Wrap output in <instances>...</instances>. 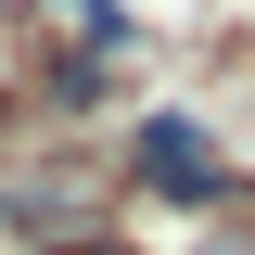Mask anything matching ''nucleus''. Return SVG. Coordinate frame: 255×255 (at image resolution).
Here are the masks:
<instances>
[{
	"label": "nucleus",
	"instance_id": "obj_3",
	"mask_svg": "<svg viewBox=\"0 0 255 255\" xmlns=\"http://www.w3.org/2000/svg\"><path fill=\"white\" fill-rule=\"evenodd\" d=\"M204 255H255V243H204Z\"/></svg>",
	"mask_w": 255,
	"mask_h": 255
},
{
	"label": "nucleus",
	"instance_id": "obj_2",
	"mask_svg": "<svg viewBox=\"0 0 255 255\" xmlns=\"http://www.w3.org/2000/svg\"><path fill=\"white\" fill-rule=\"evenodd\" d=\"M51 255H140V243H128V230H64Z\"/></svg>",
	"mask_w": 255,
	"mask_h": 255
},
{
	"label": "nucleus",
	"instance_id": "obj_1",
	"mask_svg": "<svg viewBox=\"0 0 255 255\" xmlns=\"http://www.w3.org/2000/svg\"><path fill=\"white\" fill-rule=\"evenodd\" d=\"M140 179H153L166 204H217L230 166H217V140H204L191 115H153V128H140Z\"/></svg>",
	"mask_w": 255,
	"mask_h": 255
}]
</instances>
